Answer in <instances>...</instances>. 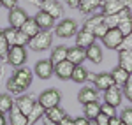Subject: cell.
I'll return each instance as SVG.
<instances>
[{
	"label": "cell",
	"mask_w": 132,
	"mask_h": 125,
	"mask_svg": "<svg viewBox=\"0 0 132 125\" xmlns=\"http://www.w3.org/2000/svg\"><path fill=\"white\" fill-rule=\"evenodd\" d=\"M51 44H53V34L51 30H41L37 35H34L28 42V48H30L32 51H46V49H50Z\"/></svg>",
	"instance_id": "cell-1"
},
{
	"label": "cell",
	"mask_w": 132,
	"mask_h": 125,
	"mask_svg": "<svg viewBox=\"0 0 132 125\" xmlns=\"http://www.w3.org/2000/svg\"><path fill=\"white\" fill-rule=\"evenodd\" d=\"M55 35L56 37H60V39H71L74 37L79 28H78V23L71 18H62V21H58L56 25H55Z\"/></svg>",
	"instance_id": "cell-2"
},
{
	"label": "cell",
	"mask_w": 132,
	"mask_h": 125,
	"mask_svg": "<svg viewBox=\"0 0 132 125\" xmlns=\"http://www.w3.org/2000/svg\"><path fill=\"white\" fill-rule=\"evenodd\" d=\"M27 49H25V46H11L9 51H7V58H5V62L12 65V67H23L25 62H27Z\"/></svg>",
	"instance_id": "cell-3"
},
{
	"label": "cell",
	"mask_w": 132,
	"mask_h": 125,
	"mask_svg": "<svg viewBox=\"0 0 132 125\" xmlns=\"http://www.w3.org/2000/svg\"><path fill=\"white\" fill-rule=\"evenodd\" d=\"M60 101H62V94L56 88H48V90H44V92L37 97V102H39L44 109L60 106Z\"/></svg>",
	"instance_id": "cell-4"
},
{
	"label": "cell",
	"mask_w": 132,
	"mask_h": 125,
	"mask_svg": "<svg viewBox=\"0 0 132 125\" xmlns=\"http://www.w3.org/2000/svg\"><path fill=\"white\" fill-rule=\"evenodd\" d=\"M32 78H34L32 69H28V67H25V65H23V67H18V69L12 72V78H11V79L18 85L23 92H25V90L32 85Z\"/></svg>",
	"instance_id": "cell-5"
},
{
	"label": "cell",
	"mask_w": 132,
	"mask_h": 125,
	"mask_svg": "<svg viewBox=\"0 0 132 125\" xmlns=\"http://www.w3.org/2000/svg\"><path fill=\"white\" fill-rule=\"evenodd\" d=\"M129 7H132V0H102L101 12L102 14H114L123 9H129Z\"/></svg>",
	"instance_id": "cell-6"
},
{
	"label": "cell",
	"mask_w": 132,
	"mask_h": 125,
	"mask_svg": "<svg viewBox=\"0 0 132 125\" xmlns=\"http://www.w3.org/2000/svg\"><path fill=\"white\" fill-rule=\"evenodd\" d=\"M132 18V9H123L120 12H114V14H104V23L108 28H118V25L123 23L125 20Z\"/></svg>",
	"instance_id": "cell-7"
},
{
	"label": "cell",
	"mask_w": 132,
	"mask_h": 125,
	"mask_svg": "<svg viewBox=\"0 0 132 125\" xmlns=\"http://www.w3.org/2000/svg\"><path fill=\"white\" fill-rule=\"evenodd\" d=\"M34 72L37 78L41 79H50L51 76L55 74V63L51 62L50 58H44V60H39L34 67Z\"/></svg>",
	"instance_id": "cell-8"
},
{
	"label": "cell",
	"mask_w": 132,
	"mask_h": 125,
	"mask_svg": "<svg viewBox=\"0 0 132 125\" xmlns=\"http://www.w3.org/2000/svg\"><path fill=\"white\" fill-rule=\"evenodd\" d=\"M88 79H92V81H93V86H95L97 90H102V92H104V90H108L109 86H113V85H114L111 72L90 74V76H88Z\"/></svg>",
	"instance_id": "cell-9"
},
{
	"label": "cell",
	"mask_w": 132,
	"mask_h": 125,
	"mask_svg": "<svg viewBox=\"0 0 132 125\" xmlns=\"http://www.w3.org/2000/svg\"><path fill=\"white\" fill-rule=\"evenodd\" d=\"M122 99H123V90L118 85H113L108 90H104V102H108V104L118 107L122 104Z\"/></svg>",
	"instance_id": "cell-10"
},
{
	"label": "cell",
	"mask_w": 132,
	"mask_h": 125,
	"mask_svg": "<svg viewBox=\"0 0 132 125\" xmlns=\"http://www.w3.org/2000/svg\"><path fill=\"white\" fill-rule=\"evenodd\" d=\"M122 41H123V35L118 28H109L108 34L102 37V42H104V46H106L108 49H118L120 44H122Z\"/></svg>",
	"instance_id": "cell-11"
},
{
	"label": "cell",
	"mask_w": 132,
	"mask_h": 125,
	"mask_svg": "<svg viewBox=\"0 0 132 125\" xmlns=\"http://www.w3.org/2000/svg\"><path fill=\"white\" fill-rule=\"evenodd\" d=\"M28 18H30V16L27 14V11L21 9V7H14V9L9 11V25L12 28H21V27L27 23Z\"/></svg>",
	"instance_id": "cell-12"
},
{
	"label": "cell",
	"mask_w": 132,
	"mask_h": 125,
	"mask_svg": "<svg viewBox=\"0 0 132 125\" xmlns=\"http://www.w3.org/2000/svg\"><path fill=\"white\" fill-rule=\"evenodd\" d=\"M39 7H41V11H46L48 14H51L55 20L62 18V14H63V5L60 0H42Z\"/></svg>",
	"instance_id": "cell-13"
},
{
	"label": "cell",
	"mask_w": 132,
	"mask_h": 125,
	"mask_svg": "<svg viewBox=\"0 0 132 125\" xmlns=\"http://www.w3.org/2000/svg\"><path fill=\"white\" fill-rule=\"evenodd\" d=\"M35 104H37V99L34 95H28V94H21L16 99V107L20 109L21 113H25L27 116L32 113V109H34Z\"/></svg>",
	"instance_id": "cell-14"
},
{
	"label": "cell",
	"mask_w": 132,
	"mask_h": 125,
	"mask_svg": "<svg viewBox=\"0 0 132 125\" xmlns=\"http://www.w3.org/2000/svg\"><path fill=\"white\" fill-rule=\"evenodd\" d=\"M74 63H71L69 60H63L60 63H55V76L62 79V81H67V79H71L72 76V71H74Z\"/></svg>",
	"instance_id": "cell-15"
},
{
	"label": "cell",
	"mask_w": 132,
	"mask_h": 125,
	"mask_svg": "<svg viewBox=\"0 0 132 125\" xmlns=\"http://www.w3.org/2000/svg\"><path fill=\"white\" fill-rule=\"evenodd\" d=\"M78 101L83 106L90 104V102H95V101H99V90L95 86H83L81 90H79V94H78Z\"/></svg>",
	"instance_id": "cell-16"
},
{
	"label": "cell",
	"mask_w": 132,
	"mask_h": 125,
	"mask_svg": "<svg viewBox=\"0 0 132 125\" xmlns=\"http://www.w3.org/2000/svg\"><path fill=\"white\" fill-rule=\"evenodd\" d=\"M67 60L74 65H83V62L86 60V49L79 48V46H72L67 49Z\"/></svg>",
	"instance_id": "cell-17"
},
{
	"label": "cell",
	"mask_w": 132,
	"mask_h": 125,
	"mask_svg": "<svg viewBox=\"0 0 132 125\" xmlns=\"http://www.w3.org/2000/svg\"><path fill=\"white\" fill-rule=\"evenodd\" d=\"M35 21H37V25H39V28L41 30H51V28H55V18L51 16V14H48L46 11H39L35 16Z\"/></svg>",
	"instance_id": "cell-18"
},
{
	"label": "cell",
	"mask_w": 132,
	"mask_h": 125,
	"mask_svg": "<svg viewBox=\"0 0 132 125\" xmlns=\"http://www.w3.org/2000/svg\"><path fill=\"white\" fill-rule=\"evenodd\" d=\"M97 41L95 39V35L92 34V32H88V30H79L78 34H76V46H79V48H90L93 42Z\"/></svg>",
	"instance_id": "cell-19"
},
{
	"label": "cell",
	"mask_w": 132,
	"mask_h": 125,
	"mask_svg": "<svg viewBox=\"0 0 132 125\" xmlns=\"http://www.w3.org/2000/svg\"><path fill=\"white\" fill-rule=\"evenodd\" d=\"M86 60H90L92 63H102L104 60V56H102V48L97 44V42H93L90 48H86Z\"/></svg>",
	"instance_id": "cell-20"
},
{
	"label": "cell",
	"mask_w": 132,
	"mask_h": 125,
	"mask_svg": "<svg viewBox=\"0 0 132 125\" xmlns=\"http://www.w3.org/2000/svg\"><path fill=\"white\" fill-rule=\"evenodd\" d=\"M111 76H113V81H114V85H118V86H123V85L127 83L129 79H130L132 74L129 72V71H125V69H122L120 65L118 67H114L111 71Z\"/></svg>",
	"instance_id": "cell-21"
},
{
	"label": "cell",
	"mask_w": 132,
	"mask_h": 125,
	"mask_svg": "<svg viewBox=\"0 0 132 125\" xmlns=\"http://www.w3.org/2000/svg\"><path fill=\"white\" fill-rule=\"evenodd\" d=\"M16 107V101L12 99V95L7 92V94H0V113H7L9 115L11 111Z\"/></svg>",
	"instance_id": "cell-22"
},
{
	"label": "cell",
	"mask_w": 132,
	"mask_h": 125,
	"mask_svg": "<svg viewBox=\"0 0 132 125\" xmlns=\"http://www.w3.org/2000/svg\"><path fill=\"white\" fill-rule=\"evenodd\" d=\"M9 125H30V120L25 113H21L18 107H14L9 113Z\"/></svg>",
	"instance_id": "cell-23"
},
{
	"label": "cell",
	"mask_w": 132,
	"mask_h": 125,
	"mask_svg": "<svg viewBox=\"0 0 132 125\" xmlns=\"http://www.w3.org/2000/svg\"><path fill=\"white\" fill-rule=\"evenodd\" d=\"M102 7V0H81L79 7L78 9L81 11L83 14H93L97 9Z\"/></svg>",
	"instance_id": "cell-24"
},
{
	"label": "cell",
	"mask_w": 132,
	"mask_h": 125,
	"mask_svg": "<svg viewBox=\"0 0 132 125\" xmlns=\"http://www.w3.org/2000/svg\"><path fill=\"white\" fill-rule=\"evenodd\" d=\"M118 65L132 74V49L118 51Z\"/></svg>",
	"instance_id": "cell-25"
},
{
	"label": "cell",
	"mask_w": 132,
	"mask_h": 125,
	"mask_svg": "<svg viewBox=\"0 0 132 125\" xmlns=\"http://www.w3.org/2000/svg\"><path fill=\"white\" fill-rule=\"evenodd\" d=\"M63 116H67V113L63 111V107H62V106H55V107L46 109V115H44V118H46V120H50V122L58 123Z\"/></svg>",
	"instance_id": "cell-26"
},
{
	"label": "cell",
	"mask_w": 132,
	"mask_h": 125,
	"mask_svg": "<svg viewBox=\"0 0 132 125\" xmlns=\"http://www.w3.org/2000/svg\"><path fill=\"white\" fill-rule=\"evenodd\" d=\"M88 76H90V72H88L83 65H76L74 71H72L71 79L74 83H86V81H88Z\"/></svg>",
	"instance_id": "cell-27"
},
{
	"label": "cell",
	"mask_w": 132,
	"mask_h": 125,
	"mask_svg": "<svg viewBox=\"0 0 132 125\" xmlns=\"http://www.w3.org/2000/svg\"><path fill=\"white\" fill-rule=\"evenodd\" d=\"M67 46H56V48H53V51H51V56H50V60L53 63H60L63 62V60H67Z\"/></svg>",
	"instance_id": "cell-28"
},
{
	"label": "cell",
	"mask_w": 132,
	"mask_h": 125,
	"mask_svg": "<svg viewBox=\"0 0 132 125\" xmlns=\"http://www.w3.org/2000/svg\"><path fill=\"white\" fill-rule=\"evenodd\" d=\"M83 113H85V116H86L88 120H95L97 116L101 115V104H99V101L90 102V104H85Z\"/></svg>",
	"instance_id": "cell-29"
},
{
	"label": "cell",
	"mask_w": 132,
	"mask_h": 125,
	"mask_svg": "<svg viewBox=\"0 0 132 125\" xmlns=\"http://www.w3.org/2000/svg\"><path fill=\"white\" fill-rule=\"evenodd\" d=\"M21 30H23V32H25V34H27V35L32 39L34 35H37V34L41 32V28H39V25H37L35 18H28V20H27V23L21 27Z\"/></svg>",
	"instance_id": "cell-30"
},
{
	"label": "cell",
	"mask_w": 132,
	"mask_h": 125,
	"mask_svg": "<svg viewBox=\"0 0 132 125\" xmlns=\"http://www.w3.org/2000/svg\"><path fill=\"white\" fill-rule=\"evenodd\" d=\"M101 23H104V14H92L88 20L85 21V25H83V30H88V32H92L95 27H99Z\"/></svg>",
	"instance_id": "cell-31"
},
{
	"label": "cell",
	"mask_w": 132,
	"mask_h": 125,
	"mask_svg": "<svg viewBox=\"0 0 132 125\" xmlns=\"http://www.w3.org/2000/svg\"><path fill=\"white\" fill-rule=\"evenodd\" d=\"M44 115H46V109H44V107L37 102V104L34 106L32 113L28 115V120H30V123H35V122H39L41 118H44Z\"/></svg>",
	"instance_id": "cell-32"
},
{
	"label": "cell",
	"mask_w": 132,
	"mask_h": 125,
	"mask_svg": "<svg viewBox=\"0 0 132 125\" xmlns=\"http://www.w3.org/2000/svg\"><path fill=\"white\" fill-rule=\"evenodd\" d=\"M18 30H20V28H12V27H9V28L4 30L5 41H7L9 46H16V35H18Z\"/></svg>",
	"instance_id": "cell-33"
},
{
	"label": "cell",
	"mask_w": 132,
	"mask_h": 125,
	"mask_svg": "<svg viewBox=\"0 0 132 125\" xmlns=\"http://www.w3.org/2000/svg\"><path fill=\"white\" fill-rule=\"evenodd\" d=\"M9 44L5 41V35H4V30H0V58H7V51H9Z\"/></svg>",
	"instance_id": "cell-34"
},
{
	"label": "cell",
	"mask_w": 132,
	"mask_h": 125,
	"mask_svg": "<svg viewBox=\"0 0 132 125\" xmlns=\"http://www.w3.org/2000/svg\"><path fill=\"white\" fill-rule=\"evenodd\" d=\"M118 30L122 32L123 37L130 35L132 34V18H129V20H125L123 23H120V25H118Z\"/></svg>",
	"instance_id": "cell-35"
},
{
	"label": "cell",
	"mask_w": 132,
	"mask_h": 125,
	"mask_svg": "<svg viewBox=\"0 0 132 125\" xmlns=\"http://www.w3.org/2000/svg\"><path fill=\"white\" fill-rule=\"evenodd\" d=\"M28 42H30V37L20 28L18 30V35H16V46H28Z\"/></svg>",
	"instance_id": "cell-36"
},
{
	"label": "cell",
	"mask_w": 132,
	"mask_h": 125,
	"mask_svg": "<svg viewBox=\"0 0 132 125\" xmlns=\"http://www.w3.org/2000/svg\"><path fill=\"white\" fill-rule=\"evenodd\" d=\"M108 30H109V28L106 27V23H101L99 27H95V28L92 30V34L95 35V39H102V37L108 34Z\"/></svg>",
	"instance_id": "cell-37"
},
{
	"label": "cell",
	"mask_w": 132,
	"mask_h": 125,
	"mask_svg": "<svg viewBox=\"0 0 132 125\" xmlns=\"http://www.w3.org/2000/svg\"><path fill=\"white\" fill-rule=\"evenodd\" d=\"M120 120L125 125H132V107H125L123 109L122 115H120Z\"/></svg>",
	"instance_id": "cell-38"
},
{
	"label": "cell",
	"mask_w": 132,
	"mask_h": 125,
	"mask_svg": "<svg viewBox=\"0 0 132 125\" xmlns=\"http://www.w3.org/2000/svg\"><path fill=\"white\" fill-rule=\"evenodd\" d=\"M101 113H104V115H108L111 118V116H116V107L108 104V102H104V104H101Z\"/></svg>",
	"instance_id": "cell-39"
},
{
	"label": "cell",
	"mask_w": 132,
	"mask_h": 125,
	"mask_svg": "<svg viewBox=\"0 0 132 125\" xmlns=\"http://www.w3.org/2000/svg\"><path fill=\"white\" fill-rule=\"evenodd\" d=\"M5 86H7V92H9L11 95H21V94H23V90H21V88H20L16 83H14L12 79H9Z\"/></svg>",
	"instance_id": "cell-40"
},
{
	"label": "cell",
	"mask_w": 132,
	"mask_h": 125,
	"mask_svg": "<svg viewBox=\"0 0 132 125\" xmlns=\"http://www.w3.org/2000/svg\"><path fill=\"white\" fill-rule=\"evenodd\" d=\"M122 88H123V97H125L129 102H132V76H130V79L123 85Z\"/></svg>",
	"instance_id": "cell-41"
},
{
	"label": "cell",
	"mask_w": 132,
	"mask_h": 125,
	"mask_svg": "<svg viewBox=\"0 0 132 125\" xmlns=\"http://www.w3.org/2000/svg\"><path fill=\"white\" fill-rule=\"evenodd\" d=\"M125 49H132V34L127 35V37H123L122 44H120V48H118V51H125Z\"/></svg>",
	"instance_id": "cell-42"
},
{
	"label": "cell",
	"mask_w": 132,
	"mask_h": 125,
	"mask_svg": "<svg viewBox=\"0 0 132 125\" xmlns=\"http://www.w3.org/2000/svg\"><path fill=\"white\" fill-rule=\"evenodd\" d=\"M18 2L20 0H2V7H5V9H14V7H18Z\"/></svg>",
	"instance_id": "cell-43"
},
{
	"label": "cell",
	"mask_w": 132,
	"mask_h": 125,
	"mask_svg": "<svg viewBox=\"0 0 132 125\" xmlns=\"http://www.w3.org/2000/svg\"><path fill=\"white\" fill-rule=\"evenodd\" d=\"M95 122H97L99 125H109V116L104 115V113H101V115L95 118Z\"/></svg>",
	"instance_id": "cell-44"
},
{
	"label": "cell",
	"mask_w": 132,
	"mask_h": 125,
	"mask_svg": "<svg viewBox=\"0 0 132 125\" xmlns=\"http://www.w3.org/2000/svg\"><path fill=\"white\" fill-rule=\"evenodd\" d=\"M58 125H74V118H71V116H63L60 122H58Z\"/></svg>",
	"instance_id": "cell-45"
},
{
	"label": "cell",
	"mask_w": 132,
	"mask_h": 125,
	"mask_svg": "<svg viewBox=\"0 0 132 125\" xmlns=\"http://www.w3.org/2000/svg\"><path fill=\"white\" fill-rule=\"evenodd\" d=\"M88 122H90V120H88L86 116H79V118L74 120V125H88Z\"/></svg>",
	"instance_id": "cell-46"
},
{
	"label": "cell",
	"mask_w": 132,
	"mask_h": 125,
	"mask_svg": "<svg viewBox=\"0 0 132 125\" xmlns=\"http://www.w3.org/2000/svg\"><path fill=\"white\" fill-rule=\"evenodd\" d=\"M65 2H67V5L72 7V9H78V7H79V4H81V0H65Z\"/></svg>",
	"instance_id": "cell-47"
},
{
	"label": "cell",
	"mask_w": 132,
	"mask_h": 125,
	"mask_svg": "<svg viewBox=\"0 0 132 125\" xmlns=\"http://www.w3.org/2000/svg\"><path fill=\"white\" fill-rule=\"evenodd\" d=\"M109 125H122V120H120V116H111L109 118Z\"/></svg>",
	"instance_id": "cell-48"
},
{
	"label": "cell",
	"mask_w": 132,
	"mask_h": 125,
	"mask_svg": "<svg viewBox=\"0 0 132 125\" xmlns=\"http://www.w3.org/2000/svg\"><path fill=\"white\" fill-rule=\"evenodd\" d=\"M0 125H5V115L0 113Z\"/></svg>",
	"instance_id": "cell-49"
},
{
	"label": "cell",
	"mask_w": 132,
	"mask_h": 125,
	"mask_svg": "<svg viewBox=\"0 0 132 125\" xmlns=\"http://www.w3.org/2000/svg\"><path fill=\"white\" fill-rule=\"evenodd\" d=\"M44 125H58V123H55V122H50V120H46V118H44Z\"/></svg>",
	"instance_id": "cell-50"
},
{
	"label": "cell",
	"mask_w": 132,
	"mask_h": 125,
	"mask_svg": "<svg viewBox=\"0 0 132 125\" xmlns=\"http://www.w3.org/2000/svg\"><path fill=\"white\" fill-rule=\"evenodd\" d=\"M88 125H99V123H97L95 120H90V122H88Z\"/></svg>",
	"instance_id": "cell-51"
},
{
	"label": "cell",
	"mask_w": 132,
	"mask_h": 125,
	"mask_svg": "<svg viewBox=\"0 0 132 125\" xmlns=\"http://www.w3.org/2000/svg\"><path fill=\"white\" fill-rule=\"evenodd\" d=\"M122 125H125V123H122Z\"/></svg>",
	"instance_id": "cell-52"
}]
</instances>
